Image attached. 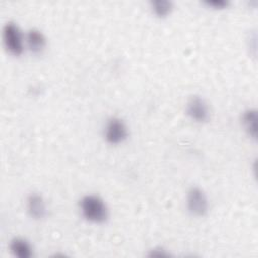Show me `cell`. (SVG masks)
Returning <instances> with one entry per match:
<instances>
[{
  "label": "cell",
  "instance_id": "4",
  "mask_svg": "<svg viewBox=\"0 0 258 258\" xmlns=\"http://www.w3.org/2000/svg\"><path fill=\"white\" fill-rule=\"evenodd\" d=\"M186 208L196 217H204L209 211V200L205 191L198 186L189 188L186 195Z\"/></svg>",
  "mask_w": 258,
  "mask_h": 258
},
{
  "label": "cell",
  "instance_id": "7",
  "mask_svg": "<svg viewBox=\"0 0 258 258\" xmlns=\"http://www.w3.org/2000/svg\"><path fill=\"white\" fill-rule=\"evenodd\" d=\"M24 38L28 49L35 54L41 53L46 46V38L42 31L37 28L28 29Z\"/></svg>",
  "mask_w": 258,
  "mask_h": 258
},
{
  "label": "cell",
  "instance_id": "5",
  "mask_svg": "<svg viewBox=\"0 0 258 258\" xmlns=\"http://www.w3.org/2000/svg\"><path fill=\"white\" fill-rule=\"evenodd\" d=\"M186 115L197 123H206L211 118L208 103L201 96H192L186 103Z\"/></svg>",
  "mask_w": 258,
  "mask_h": 258
},
{
  "label": "cell",
  "instance_id": "3",
  "mask_svg": "<svg viewBox=\"0 0 258 258\" xmlns=\"http://www.w3.org/2000/svg\"><path fill=\"white\" fill-rule=\"evenodd\" d=\"M129 135L125 121L119 117H111L105 125L104 137L110 144L116 145L124 142Z\"/></svg>",
  "mask_w": 258,
  "mask_h": 258
},
{
  "label": "cell",
  "instance_id": "11",
  "mask_svg": "<svg viewBox=\"0 0 258 258\" xmlns=\"http://www.w3.org/2000/svg\"><path fill=\"white\" fill-rule=\"evenodd\" d=\"M204 3L216 9H224L230 5V2L227 0H206Z\"/></svg>",
  "mask_w": 258,
  "mask_h": 258
},
{
  "label": "cell",
  "instance_id": "8",
  "mask_svg": "<svg viewBox=\"0 0 258 258\" xmlns=\"http://www.w3.org/2000/svg\"><path fill=\"white\" fill-rule=\"evenodd\" d=\"M9 250L14 257L30 258L33 256L31 244L22 237H14L9 242Z\"/></svg>",
  "mask_w": 258,
  "mask_h": 258
},
{
  "label": "cell",
  "instance_id": "10",
  "mask_svg": "<svg viewBox=\"0 0 258 258\" xmlns=\"http://www.w3.org/2000/svg\"><path fill=\"white\" fill-rule=\"evenodd\" d=\"M150 8L154 15L159 18H163L171 13L173 3L170 0H153L150 2Z\"/></svg>",
  "mask_w": 258,
  "mask_h": 258
},
{
  "label": "cell",
  "instance_id": "6",
  "mask_svg": "<svg viewBox=\"0 0 258 258\" xmlns=\"http://www.w3.org/2000/svg\"><path fill=\"white\" fill-rule=\"evenodd\" d=\"M26 209L29 216L35 220H41L46 216V205L41 195L31 192L26 199Z\"/></svg>",
  "mask_w": 258,
  "mask_h": 258
},
{
  "label": "cell",
  "instance_id": "9",
  "mask_svg": "<svg viewBox=\"0 0 258 258\" xmlns=\"http://www.w3.org/2000/svg\"><path fill=\"white\" fill-rule=\"evenodd\" d=\"M242 125L246 133L253 139L257 138V111L248 109L242 115Z\"/></svg>",
  "mask_w": 258,
  "mask_h": 258
},
{
  "label": "cell",
  "instance_id": "1",
  "mask_svg": "<svg viewBox=\"0 0 258 258\" xmlns=\"http://www.w3.org/2000/svg\"><path fill=\"white\" fill-rule=\"evenodd\" d=\"M82 216L94 224H103L109 218V210L105 201L98 195L84 196L79 203Z\"/></svg>",
  "mask_w": 258,
  "mask_h": 258
},
{
  "label": "cell",
  "instance_id": "2",
  "mask_svg": "<svg viewBox=\"0 0 258 258\" xmlns=\"http://www.w3.org/2000/svg\"><path fill=\"white\" fill-rule=\"evenodd\" d=\"M3 44L7 52L13 56L22 54L25 45V38L23 37L19 26L13 21H7L2 27Z\"/></svg>",
  "mask_w": 258,
  "mask_h": 258
},
{
  "label": "cell",
  "instance_id": "12",
  "mask_svg": "<svg viewBox=\"0 0 258 258\" xmlns=\"http://www.w3.org/2000/svg\"><path fill=\"white\" fill-rule=\"evenodd\" d=\"M148 255H149L150 257H152V256H157V257H167V256H169V253H167L163 248H161V247H157V248H153V249H151Z\"/></svg>",
  "mask_w": 258,
  "mask_h": 258
}]
</instances>
